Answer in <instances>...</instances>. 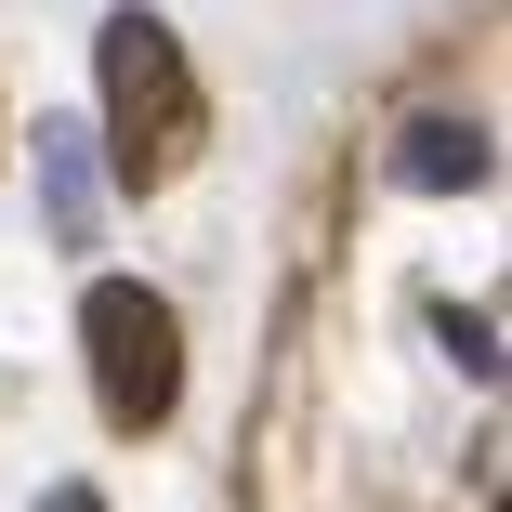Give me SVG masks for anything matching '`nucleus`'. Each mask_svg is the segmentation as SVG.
<instances>
[{
    "mask_svg": "<svg viewBox=\"0 0 512 512\" xmlns=\"http://www.w3.org/2000/svg\"><path fill=\"white\" fill-rule=\"evenodd\" d=\"M92 79H106V171L132 197H158L184 158H197V79H184V40L145 14V0H119L106 27H92Z\"/></svg>",
    "mask_w": 512,
    "mask_h": 512,
    "instance_id": "f257e3e1",
    "label": "nucleus"
},
{
    "mask_svg": "<svg viewBox=\"0 0 512 512\" xmlns=\"http://www.w3.org/2000/svg\"><path fill=\"white\" fill-rule=\"evenodd\" d=\"M79 342H92V394H106L119 434H158L171 407H184V329H171V302L145 276H92Z\"/></svg>",
    "mask_w": 512,
    "mask_h": 512,
    "instance_id": "f03ea898",
    "label": "nucleus"
},
{
    "mask_svg": "<svg viewBox=\"0 0 512 512\" xmlns=\"http://www.w3.org/2000/svg\"><path fill=\"white\" fill-rule=\"evenodd\" d=\"M486 171H499L486 119H407L394 132V184H421V197H473Z\"/></svg>",
    "mask_w": 512,
    "mask_h": 512,
    "instance_id": "7ed1b4c3",
    "label": "nucleus"
},
{
    "mask_svg": "<svg viewBox=\"0 0 512 512\" xmlns=\"http://www.w3.org/2000/svg\"><path fill=\"white\" fill-rule=\"evenodd\" d=\"M40 197H53V237L79 250V237H92V158H79L66 119H40Z\"/></svg>",
    "mask_w": 512,
    "mask_h": 512,
    "instance_id": "20e7f679",
    "label": "nucleus"
},
{
    "mask_svg": "<svg viewBox=\"0 0 512 512\" xmlns=\"http://www.w3.org/2000/svg\"><path fill=\"white\" fill-rule=\"evenodd\" d=\"M447 355H460L473 381H499V316H486V302H473V316H447Z\"/></svg>",
    "mask_w": 512,
    "mask_h": 512,
    "instance_id": "39448f33",
    "label": "nucleus"
},
{
    "mask_svg": "<svg viewBox=\"0 0 512 512\" xmlns=\"http://www.w3.org/2000/svg\"><path fill=\"white\" fill-rule=\"evenodd\" d=\"M40 512H106V499H92V486H53V499H40Z\"/></svg>",
    "mask_w": 512,
    "mask_h": 512,
    "instance_id": "423d86ee",
    "label": "nucleus"
}]
</instances>
